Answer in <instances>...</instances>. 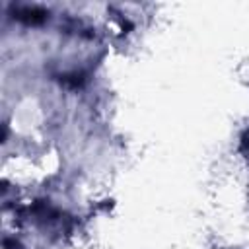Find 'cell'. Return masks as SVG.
Masks as SVG:
<instances>
[{"label": "cell", "mask_w": 249, "mask_h": 249, "mask_svg": "<svg viewBox=\"0 0 249 249\" xmlns=\"http://www.w3.org/2000/svg\"><path fill=\"white\" fill-rule=\"evenodd\" d=\"M14 14H16V19H19L23 23H41L47 18V12L37 6H19V8H16Z\"/></svg>", "instance_id": "6da1fadb"}, {"label": "cell", "mask_w": 249, "mask_h": 249, "mask_svg": "<svg viewBox=\"0 0 249 249\" xmlns=\"http://www.w3.org/2000/svg\"><path fill=\"white\" fill-rule=\"evenodd\" d=\"M60 80H62L66 86L76 88V86H82V84H84V74H82V72H72V74H64Z\"/></svg>", "instance_id": "7a4b0ae2"}]
</instances>
